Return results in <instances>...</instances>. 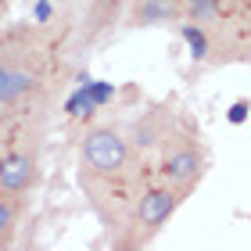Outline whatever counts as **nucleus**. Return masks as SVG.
Returning <instances> with one entry per match:
<instances>
[{"instance_id":"f257e3e1","label":"nucleus","mask_w":251,"mask_h":251,"mask_svg":"<svg viewBox=\"0 0 251 251\" xmlns=\"http://www.w3.org/2000/svg\"><path fill=\"white\" fill-rule=\"evenodd\" d=\"M83 154H86V165L100 176H115L126 165V144H122V136L111 133V129H94L90 133L86 144H83Z\"/></svg>"},{"instance_id":"f03ea898","label":"nucleus","mask_w":251,"mask_h":251,"mask_svg":"<svg viewBox=\"0 0 251 251\" xmlns=\"http://www.w3.org/2000/svg\"><path fill=\"white\" fill-rule=\"evenodd\" d=\"M173 212H176V194L173 190H151L140 201V223H144V230L154 233Z\"/></svg>"},{"instance_id":"7ed1b4c3","label":"nucleus","mask_w":251,"mask_h":251,"mask_svg":"<svg viewBox=\"0 0 251 251\" xmlns=\"http://www.w3.org/2000/svg\"><path fill=\"white\" fill-rule=\"evenodd\" d=\"M32 183V158L25 154H11L0 162V190L7 194H22Z\"/></svg>"},{"instance_id":"20e7f679","label":"nucleus","mask_w":251,"mask_h":251,"mask_svg":"<svg viewBox=\"0 0 251 251\" xmlns=\"http://www.w3.org/2000/svg\"><path fill=\"white\" fill-rule=\"evenodd\" d=\"M198 173H201V158L194 151H176L165 158V176L173 183H190V179H198Z\"/></svg>"},{"instance_id":"39448f33","label":"nucleus","mask_w":251,"mask_h":251,"mask_svg":"<svg viewBox=\"0 0 251 251\" xmlns=\"http://www.w3.org/2000/svg\"><path fill=\"white\" fill-rule=\"evenodd\" d=\"M32 90V75L22 72V68H11V65H0V100H15L22 94Z\"/></svg>"},{"instance_id":"423d86ee","label":"nucleus","mask_w":251,"mask_h":251,"mask_svg":"<svg viewBox=\"0 0 251 251\" xmlns=\"http://www.w3.org/2000/svg\"><path fill=\"white\" fill-rule=\"evenodd\" d=\"M176 15V4L173 0H144L140 7H136V18L144 22V25H154V22H169Z\"/></svg>"},{"instance_id":"0eeeda50","label":"nucleus","mask_w":251,"mask_h":251,"mask_svg":"<svg viewBox=\"0 0 251 251\" xmlns=\"http://www.w3.org/2000/svg\"><path fill=\"white\" fill-rule=\"evenodd\" d=\"M15 215H18V204L11 201L7 190H0V237L11 233V226H15Z\"/></svg>"},{"instance_id":"6e6552de","label":"nucleus","mask_w":251,"mask_h":251,"mask_svg":"<svg viewBox=\"0 0 251 251\" xmlns=\"http://www.w3.org/2000/svg\"><path fill=\"white\" fill-rule=\"evenodd\" d=\"M94 108H97V104H94V100H90V94H86L83 86H79L75 94L68 97V104H65V111H68V115H75V119H79V115H90V111H94Z\"/></svg>"},{"instance_id":"1a4fd4ad","label":"nucleus","mask_w":251,"mask_h":251,"mask_svg":"<svg viewBox=\"0 0 251 251\" xmlns=\"http://www.w3.org/2000/svg\"><path fill=\"white\" fill-rule=\"evenodd\" d=\"M183 40L190 43L194 58H204V54H208V40H204V32L198 25H183Z\"/></svg>"},{"instance_id":"9d476101","label":"nucleus","mask_w":251,"mask_h":251,"mask_svg":"<svg viewBox=\"0 0 251 251\" xmlns=\"http://www.w3.org/2000/svg\"><path fill=\"white\" fill-rule=\"evenodd\" d=\"M83 90L90 94L94 104H104V100H111V94H115V86H111V83H90V79H83Z\"/></svg>"},{"instance_id":"9b49d317","label":"nucleus","mask_w":251,"mask_h":251,"mask_svg":"<svg viewBox=\"0 0 251 251\" xmlns=\"http://www.w3.org/2000/svg\"><path fill=\"white\" fill-rule=\"evenodd\" d=\"M215 7H219V0H187V11L198 22H204V18H212L215 15Z\"/></svg>"},{"instance_id":"f8f14e48","label":"nucleus","mask_w":251,"mask_h":251,"mask_svg":"<svg viewBox=\"0 0 251 251\" xmlns=\"http://www.w3.org/2000/svg\"><path fill=\"white\" fill-rule=\"evenodd\" d=\"M248 119V104H244V100H237V104L230 108V122H237V126H241Z\"/></svg>"},{"instance_id":"ddd939ff","label":"nucleus","mask_w":251,"mask_h":251,"mask_svg":"<svg viewBox=\"0 0 251 251\" xmlns=\"http://www.w3.org/2000/svg\"><path fill=\"white\" fill-rule=\"evenodd\" d=\"M54 15V7H50V0H40V4H36V22H47Z\"/></svg>"}]
</instances>
